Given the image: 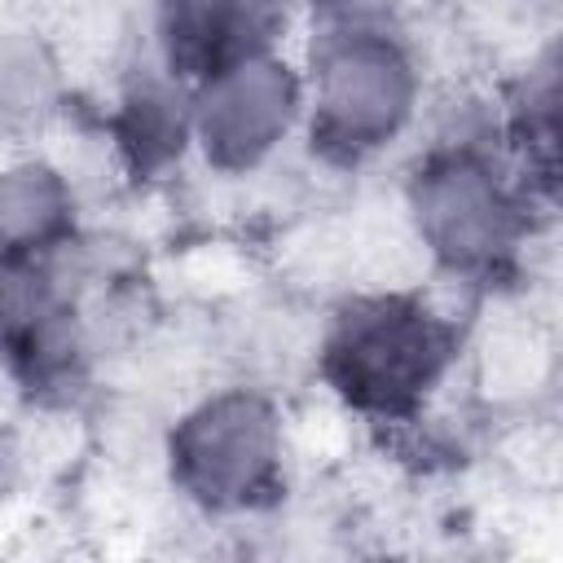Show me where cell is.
<instances>
[{"instance_id":"cell-7","label":"cell","mask_w":563,"mask_h":563,"mask_svg":"<svg viewBox=\"0 0 563 563\" xmlns=\"http://www.w3.org/2000/svg\"><path fill=\"white\" fill-rule=\"evenodd\" d=\"M106 150L123 180L158 185L189 167V79L172 75L145 48L128 57L106 101Z\"/></svg>"},{"instance_id":"cell-5","label":"cell","mask_w":563,"mask_h":563,"mask_svg":"<svg viewBox=\"0 0 563 563\" xmlns=\"http://www.w3.org/2000/svg\"><path fill=\"white\" fill-rule=\"evenodd\" d=\"M303 70L299 53L260 48L189 84V163L216 180H251L299 150Z\"/></svg>"},{"instance_id":"cell-10","label":"cell","mask_w":563,"mask_h":563,"mask_svg":"<svg viewBox=\"0 0 563 563\" xmlns=\"http://www.w3.org/2000/svg\"><path fill=\"white\" fill-rule=\"evenodd\" d=\"M31 479V449L22 427H13L9 418H0V506L13 501Z\"/></svg>"},{"instance_id":"cell-9","label":"cell","mask_w":563,"mask_h":563,"mask_svg":"<svg viewBox=\"0 0 563 563\" xmlns=\"http://www.w3.org/2000/svg\"><path fill=\"white\" fill-rule=\"evenodd\" d=\"M66 110L70 70L57 40L26 18H0V154L44 145Z\"/></svg>"},{"instance_id":"cell-2","label":"cell","mask_w":563,"mask_h":563,"mask_svg":"<svg viewBox=\"0 0 563 563\" xmlns=\"http://www.w3.org/2000/svg\"><path fill=\"white\" fill-rule=\"evenodd\" d=\"M466 352L471 325L440 290L378 282L317 317L308 369L339 413L405 435L444 405Z\"/></svg>"},{"instance_id":"cell-6","label":"cell","mask_w":563,"mask_h":563,"mask_svg":"<svg viewBox=\"0 0 563 563\" xmlns=\"http://www.w3.org/2000/svg\"><path fill=\"white\" fill-rule=\"evenodd\" d=\"M299 22L303 0H150L141 48L194 84L233 57L286 48Z\"/></svg>"},{"instance_id":"cell-3","label":"cell","mask_w":563,"mask_h":563,"mask_svg":"<svg viewBox=\"0 0 563 563\" xmlns=\"http://www.w3.org/2000/svg\"><path fill=\"white\" fill-rule=\"evenodd\" d=\"M295 53L303 70L299 150L321 172L356 176L418 141L435 88L405 13L303 26Z\"/></svg>"},{"instance_id":"cell-4","label":"cell","mask_w":563,"mask_h":563,"mask_svg":"<svg viewBox=\"0 0 563 563\" xmlns=\"http://www.w3.org/2000/svg\"><path fill=\"white\" fill-rule=\"evenodd\" d=\"M295 466L286 400L255 374L198 387L158 435L167 493L202 523L238 528L282 506Z\"/></svg>"},{"instance_id":"cell-8","label":"cell","mask_w":563,"mask_h":563,"mask_svg":"<svg viewBox=\"0 0 563 563\" xmlns=\"http://www.w3.org/2000/svg\"><path fill=\"white\" fill-rule=\"evenodd\" d=\"M79 176L44 145L0 154V255H48L75 242L84 220Z\"/></svg>"},{"instance_id":"cell-1","label":"cell","mask_w":563,"mask_h":563,"mask_svg":"<svg viewBox=\"0 0 563 563\" xmlns=\"http://www.w3.org/2000/svg\"><path fill=\"white\" fill-rule=\"evenodd\" d=\"M400 224L435 282L497 295L528 273L554 198L537 194L497 136L493 92H431L396 185Z\"/></svg>"}]
</instances>
